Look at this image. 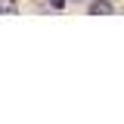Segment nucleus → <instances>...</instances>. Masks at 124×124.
Here are the masks:
<instances>
[{
    "instance_id": "nucleus-2",
    "label": "nucleus",
    "mask_w": 124,
    "mask_h": 124,
    "mask_svg": "<svg viewBox=\"0 0 124 124\" xmlns=\"http://www.w3.org/2000/svg\"><path fill=\"white\" fill-rule=\"evenodd\" d=\"M13 13H19L16 0H0V16H13Z\"/></svg>"
},
{
    "instance_id": "nucleus-3",
    "label": "nucleus",
    "mask_w": 124,
    "mask_h": 124,
    "mask_svg": "<svg viewBox=\"0 0 124 124\" xmlns=\"http://www.w3.org/2000/svg\"><path fill=\"white\" fill-rule=\"evenodd\" d=\"M50 6H53V9H62V6H65V0H50Z\"/></svg>"
},
{
    "instance_id": "nucleus-1",
    "label": "nucleus",
    "mask_w": 124,
    "mask_h": 124,
    "mask_svg": "<svg viewBox=\"0 0 124 124\" xmlns=\"http://www.w3.org/2000/svg\"><path fill=\"white\" fill-rule=\"evenodd\" d=\"M87 13H90V16H108V13H115V6H112L108 0H90Z\"/></svg>"
}]
</instances>
